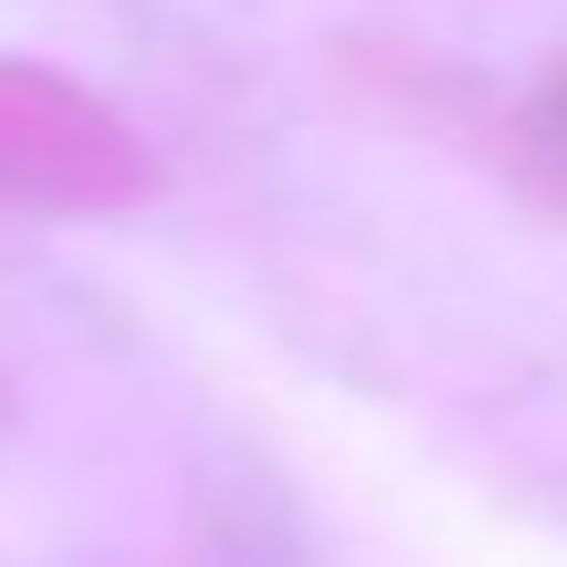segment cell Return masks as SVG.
<instances>
[{
	"label": "cell",
	"mask_w": 567,
	"mask_h": 567,
	"mask_svg": "<svg viewBox=\"0 0 567 567\" xmlns=\"http://www.w3.org/2000/svg\"><path fill=\"white\" fill-rule=\"evenodd\" d=\"M158 189V158L95 84L0 53V210L21 221H105Z\"/></svg>",
	"instance_id": "6da1fadb"
},
{
	"label": "cell",
	"mask_w": 567,
	"mask_h": 567,
	"mask_svg": "<svg viewBox=\"0 0 567 567\" xmlns=\"http://www.w3.org/2000/svg\"><path fill=\"white\" fill-rule=\"evenodd\" d=\"M557 116H567V84H557Z\"/></svg>",
	"instance_id": "7a4b0ae2"
}]
</instances>
